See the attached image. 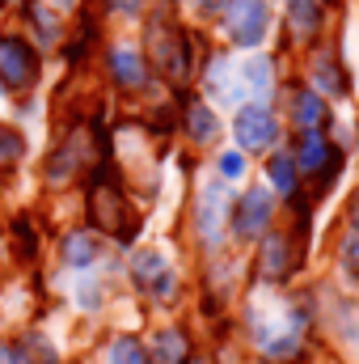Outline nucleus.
<instances>
[{
  "label": "nucleus",
  "mask_w": 359,
  "mask_h": 364,
  "mask_svg": "<svg viewBox=\"0 0 359 364\" xmlns=\"http://www.w3.org/2000/svg\"><path fill=\"white\" fill-rule=\"evenodd\" d=\"M258 4H250V0H241V38H258Z\"/></svg>",
  "instance_id": "obj_13"
},
{
  "label": "nucleus",
  "mask_w": 359,
  "mask_h": 364,
  "mask_svg": "<svg viewBox=\"0 0 359 364\" xmlns=\"http://www.w3.org/2000/svg\"><path fill=\"white\" fill-rule=\"evenodd\" d=\"M114 4H118V9H127V13H131V9H140V0H114Z\"/></svg>",
  "instance_id": "obj_16"
},
{
  "label": "nucleus",
  "mask_w": 359,
  "mask_h": 364,
  "mask_svg": "<svg viewBox=\"0 0 359 364\" xmlns=\"http://www.w3.org/2000/svg\"><path fill=\"white\" fill-rule=\"evenodd\" d=\"M153 364H186V335L182 331L153 335Z\"/></svg>",
  "instance_id": "obj_4"
},
{
  "label": "nucleus",
  "mask_w": 359,
  "mask_h": 364,
  "mask_svg": "<svg viewBox=\"0 0 359 364\" xmlns=\"http://www.w3.org/2000/svg\"><path fill=\"white\" fill-rule=\"evenodd\" d=\"M21 348H26V364H55V348H47L38 335L21 339Z\"/></svg>",
  "instance_id": "obj_10"
},
{
  "label": "nucleus",
  "mask_w": 359,
  "mask_h": 364,
  "mask_svg": "<svg viewBox=\"0 0 359 364\" xmlns=\"http://www.w3.org/2000/svg\"><path fill=\"white\" fill-rule=\"evenodd\" d=\"M114 77L123 81V85H140L144 81V68H140V55L136 51H114Z\"/></svg>",
  "instance_id": "obj_6"
},
{
  "label": "nucleus",
  "mask_w": 359,
  "mask_h": 364,
  "mask_svg": "<svg viewBox=\"0 0 359 364\" xmlns=\"http://www.w3.org/2000/svg\"><path fill=\"white\" fill-rule=\"evenodd\" d=\"M263 272L275 275V279H279V275H287V250H283V242H279V237L270 242L267 255H263Z\"/></svg>",
  "instance_id": "obj_9"
},
{
  "label": "nucleus",
  "mask_w": 359,
  "mask_h": 364,
  "mask_svg": "<svg viewBox=\"0 0 359 364\" xmlns=\"http://www.w3.org/2000/svg\"><path fill=\"white\" fill-rule=\"evenodd\" d=\"M241 140L245 144H263L267 140V119L263 114H245L241 119Z\"/></svg>",
  "instance_id": "obj_11"
},
{
  "label": "nucleus",
  "mask_w": 359,
  "mask_h": 364,
  "mask_svg": "<svg viewBox=\"0 0 359 364\" xmlns=\"http://www.w3.org/2000/svg\"><path fill=\"white\" fill-rule=\"evenodd\" d=\"M110 364H148V356H144V348L136 339H118L110 348Z\"/></svg>",
  "instance_id": "obj_8"
},
{
  "label": "nucleus",
  "mask_w": 359,
  "mask_h": 364,
  "mask_svg": "<svg viewBox=\"0 0 359 364\" xmlns=\"http://www.w3.org/2000/svg\"><path fill=\"white\" fill-rule=\"evenodd\" d=\"M38 77V55L21 38H0V85L4 90H30Z\"/></svg>",
  "instance_id": "obj_1"
},
{
  "label": "nucleus",
  "mask_w": 359,
  "mask_h": 364,
  "mask_svg": "<svg viewBox=\"0 0 359 364\" xmlns=\"http://www.w3.org/2000/svg\"><path fill=\"white\" fill-rule=\"evenodd\" d=\"M131 275H136V284L144 288V292H153V296H165L170 292V267H165V259L161 255H140L136 259V267H131Z\"/></svg>",
  "instance_id": "obj_3"
},
{
  "label": "nucleus",
  "mask_w": 359,
  "mask_h": 364,
  "mask_svg": "<svg viewBox=\"0 0 359 364\" xmlns=\"http://www.w3.org/2000/svg\"><path fill=\"white\" fill-rule=\"evenodd\" d=\"M17 157H21V136L0 127V166H9V161H17Z\"/></svg>",
  "instance_id": "obj_12"
},
{
  "label": "nucleus",
  "mask_w": 359,
  "mask_h": 364,
  "mask_svg": "<svg viewBox=\"0 0 359 364\" xmlns=\"http://www.w3.org/2000/svg\"><path fill=\"white\" fill-rule=\"evenodd\" d=\"M64 259H68L72 267H85L93 259V237L89 233H72V237L64 242Z\"/></svg>",
  "instance_id": "obj_7"
},
{
  "label": "nucleus",
  "mask_w": 359,
  "mask_h": 364,
  "mask_svg": "<svg viewBox=\"0 0 359 364\" xmlns=\"http://www.w3.org/2000/svg\"><path fill=\"white\" fill-rule=\"evenodd\" d=\"M0 364H26V348L21 343H0Z\"/></svg>",
  "instance_id": "obj_14"
},
{
  "label": "nucleus",
  "mask_w": 359,
  "mask_h": 364,
  "mask_svg": "<svg viewBox=\"0 0 359 364\" xmlns=\"http://www.w3.org/2000/svg\"><path fill=\"white\" fill-rule=\"evenodd\" d=\"M93 220L106 229V233H114V237H131V229H136V220H131V212L123 208V195L114 191V186H97L93 191Z\"/></svg>",
  "instance_id": "obj_2"
},
{
  "label": "nucleus",
  "mask_w": 359,
  "mask_h": 364,
  "mask_svg": "<svg viewBox=\"0 0 359 364\" xmlns=\"http://www.w3.org/2000/svg\"><path fill=\"white\" fill-rule=\"evenodd\" d=\"M194 136H199V140L211 136V114H207V110H194Z\"/></svg>",
  "instance_id": "obj_15"
},
{
  "label": "nucleus",
  "mask_w": 359,
  "mask_h": 364,
  "mask_svg": "<svg viewBox=\"0 0 359 364\" xmlns=\"http://www.w3.org/2000/svg\"><path fill=\"white\" fill-rule=\"evenodd\" d=\"M263 225H267V203H263V195H250V199L241 203L237 229H241V237H254V233H258Z\"/></svg>",
  "instance_id": "obj_5"
}]
</instances>
